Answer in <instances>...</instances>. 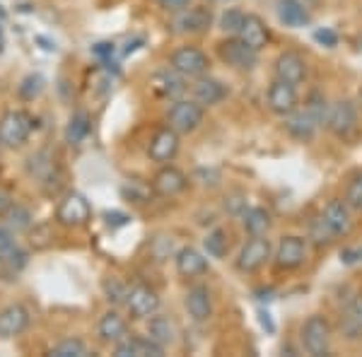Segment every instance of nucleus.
Listing matches in <instances>:
<instances>
[{
  "label": "nucleus",
  "mask_w": 362,
  "mask_h": 357,
  "mask_svg": "<svg viewBox=\"0 0 362 357\" xmlns=\"http://www.w3.org/2000/svg\"><path fill=\"white\" fill-rule=\"evenodd\" d=\"M321 218L329 222V227L334 230L336 237H348L353 232V215H350L348 203L341 201V198H331L324 206V210H321Z\"/></svg>",
  "instance_id": "15"
},
{
  "label": "nucleus",
  "mask_w": 362,
  "mask_h": 357,
  "mask_svg": "<svg viewBox=\"0 0 362 357\" xmlns=\"http://www.w3.org/2000/svg\"><path fill=\"white\" fill-rule=\"evenodd\" d=\"M244 17H247V13L239 10V8L225 10L223 17H220V29H223L225 34H230V37H237L239 29H242V25H244Z\"/></svg>",
  "instance_id": "37"
},
{
  "label": "nucleus",
  "mask_w": 362,
  "mask_h": 357,
  "mask_svg": "<svg viewBox=\"0 0 362 357\" xmlns=\"http://www.w3.org/2000/svg\"><path fill=\"white\" fill-rule=\"evenodd\" d=\"M97 336L102 343H121L124 338H128V324L119 312H107L99 319L97 326Z\"/></svg>",
  "instance_id": "24"
},
{
  "label": "nucleus",
  "mask_w": 362,
  "mask_h": 357,
  "mask_svg": "<svg viewBox=\"0 0 362 357\" xmlns=\"http://www.w3.org/2000/svg\"><path fill=\"white\" fill-rule=\"evenodd\" d=\"M220 61L232 66L235 70H254L259 66V51L247 46L239 37H227L218 44Z\"/></svg>",
  "instance_id": "7"
},
{
  "label": "nucleus",
  "mask_w": 362,
  "mask_h": 357,
  "mask_svg": "<svg viewBox=\"0 0 362 357\" xmlns=\"http://www.w3.org/2000/svg\"><path fill=\"white\" fill-rule=\"evenodd\" d=\"M174 266H177V273L181 278H201V275L208 273L206 256L194 247H181L174 256Z\"/></svg>",
  "instance_id": "19"
},
{
  "label": "nucleus",
  "mask_w": 362,
  "mask_h": 357,
  "mask_svg": "<svg viewBox=\"0 0 362 357\" xmlns=\"http://www.w3.org/2000/svg\"><path fill=\"white\" fill-rule=\"evenodd\" d=\"M92 218V208L83 193L70 191L56 208V222L63 227H85Z\"/></svg>",
  "instance_id": "8"
},
{
  "label": "nucleus",
  "mask_w": 362,
  "mask_h": 357,
  "mask_svg": "<svg viewBox=\"0 0 362 357\" xmlns=\"http://www.w3.org/2000/svg\"><path fill=\"white\" fill-rule=\"evenodd\" d=\"M239 218H242V227H244V232H249V237L251 234H268V230H271V225H273L271 213L259 206L244 208V213L239 215Z\"/></svg>",
  "instance_id": "29"
},
{
  "label": "nucleus",
  "mask_w": 362,
  "mask_h": 357,
  "mask_svg": "<svg viewBox=\"0 0 362 357\" xmlns=\"http://www.w3.org/2000/svg\"><path fill=\"white\" fill-rule=\"evenodd\" d=\"M184 307L196 324H206L210 316H213V297H210V290L206 285H194V288L186 292Z\"/></svg>",
  "instance_id": "17"
},
{
  "label": "nucleus",
  "mask_w": 362,
  "mask_h": 357,
  "mask_svg": "<svg viewBox=\"0 0 362 357\" xmlns=\"http://www.w3.org/2000/svg\"><path fill=\"white\" fill-rule=\"evenodd\" d=\"M285 128H288V133L297 143H312L319 131V121L307 109H297L285 119Z\"/></svg>",
  "instance_id": "21"
},
{
  "label": "nucleus",
  "mask_w": 362,
  "mask_h": 357,
  "mask_svg": "<svg viewBox=\"0 0 362 357\" xmlns=\"http://www.w3.org/2000/svg\"><path fill=\"white\" fill-rule=\"evenodd\" d=\"M150 186H153V191L157 193V196L174 198V196H179V193L186 191L189 179H186V174L181 172V169L172 167V165H165L153 177V184H150Z\"/></svg>",
  "instance_id": "14"
},
{
  "label": "nucleus",
  "mask_w": 362,
  "mask_h": 357,
  "mask_svg": "<svg viewBox=\"0 0 362 357\" xmlns=\"http://www.w3.org/2000/svg\"><path fill=\"white\" fill-rule=\"evenodd\" d=\"M51 239H54V234H51L49 225H39L29 232V242H32L34 249H46L51 244Z\"/></svg>",
  "instance_id": "41"
},
{
  "label": "nucleus",
  "mask_w": 362,
  "mask_h": 357,
  "mask_svg": "<svg viewBox=\"0 0 362 357\" xmlns=\"http://www.w3.org/2000/svg\"><path fill=\"white\" fill-rule=\"evenodd\" d=\"M116 357H162L165 348L160 343H155L153 338H124L121 343L114 345Z\"/></svg>",
  "instance_id": "20"
},
{
  "label": "nucleus",
  "mask_w": 362,
  "mask_h": 357,
  "mask_svg": "<svg viewBox=\"0 0 362 357\" xmlns=\"http://www.w3.org/2000/svg\"><path fill=\"white\" fill-rule=\"evenodd\" d=\"M15 247H17V244H15L13 232L5 230V227H0V256L8 254V251H10V249H15Z\"/></svg>",
  "instance_id": "45"
},
{
  "label": "nucleus",
  "mask_w": 362,
  "mask_h": 357,
  "mask_svg": "<svg viewBox=\"0 0 362 357\" xmlns=\"http://www.w3.org/2000/svg\"><path fill=\"white\" fill-rule=\"evenodd\" d=\"M273 261L280 271H297L305 266L307 261V239L300 234H285L280 237L276 251H273Z\"/></svg>",
  "instance_id": "6"
},
{
  "label": "nucleus",
  "mask_w": 362,
  "mask_h": 357,
  "mask_svg": "<svg viewBox=\"0 0 362 357\" xmlns=\"http://www.w3.org/2000/svg\"><path fill=\"white\" fill-rule=\"evenodd\" d=\"M27 172L32 177H37L39 181H49L51 174H56V162L49 152H37V155L29 157V165H27Z\"/></svg>",
  "instance_id": "32"
},
{
  "label": "nucleus",
  "mask_w": 362,
  "mask_h": 357,
  "mask_svg": "<svg viewBox=\"0 0 362 357\" xmlns=\"http://www.w3.org/2000/svg\"><path fill=\"white\" fill-rule=\"evenodd\" d=\"M29 326V312L22 304H8L0 309V341H10V338L25 333Z\"/></svg>",
  "instance_id": "16"
},
{
  "label": "nucleus",
  "mask_w": 362,
  "mask_h": 357,
  "mask_svg": "<svg viewBox=\"0 0 362 357\" xmlns=\"http://www.w3.org/2000/svg\"><path fill=\"white\" fill-rule=\"evenodd\" d=\"M51 357H83L87 355V345L78 338H68V341H61L58 345L49 350Z\"/></svg>",
  "instance_id": "36"
},
{
  "label": "nucleus",
  "mask_w": 362,
  "mask_h": 357,
  "mask_svg": "<svg viewBox=\"0 0 362 357\" xmlns=\"http://www.w3.org/2000/svg\"><path fill=\"white\" fill-rule=\"evenodd\" d=\"M203 249H206V254L210 259H225L227 251H230V237H227V232L223 227H215V230H210L206 234Z\"/></svg>",
  "instance_id": "30"
},
{
  "label": "nucleus",
  "mask_w": 362,
  "mask_h": 357,
  "mask_svg": "<svg viewBox=\"0 0 362 357\" xmlns=\"http://www.w3.org/2000/svg\"><path fill=\"white\" fill-rule=\"evenodd\" d=\"M5 218H10V227H15V230H27V227L32 225V215L20 206L10 208V213L5 215Z\"/></svg>",
  "instance_id": "42"
},
{
  "label": "nucleus",
  "mask_w": 362,
  "mask_h": 357,
  "mask_svg": "<svg viewBox=\"0 0 362 357\" xmlns=\"http://www.w3.org/2000/svg\"><path fill=\"white\" fill-rule=\"evenodd\" d=\"M331 338H334V331H331V324L326 321V316H321V314L307 316V321L302 324V331H300V343L309 355H314V357L329 355Z\"/></svg>",
  "instance_id": "1"
},
{
  "label": "nucleus",
  "mask_w": 362,
  "mask_h": 357,
  "mask_svg": "<svg viewBox=\"0 0 362 357\" xmlns=\"http://www.w3.org/2000/svg\"><path fill=\"white\" fill-rule=\"evenodd\" d=\"M0 263H3V268H8L10 273H20L22 268H25V263H27V254L25 251H20V249H10L8 254H3L0 256Z\"/></svg>",
  "instance_id": "40"
},
{
  "label": "nucleus",
  "mask_w": 362,
  "mask_h": 357,
  "mask_svg": "<svg viewBox=\"0 0 362 357\" xmlns=\"http://www.w3.org/2000/svg\"><path fill=\"white\" fill-rule=\"evenodd\" d=\"M341 333L348 341H362V297H355L343 307Z\"/></svg>",
  "instance_id": "26"
},
{
  "label": "nucleus",
  "mask_w": 362,
  "mask_h": 357,
  "mask_svg": "<svg viewBox=\"0 0 362 357\" xmlns=\"http://www.w3.org/2000/svg\"><path fill=\"white\" fill-rule=\"evenodd\" d=\"M148 338H153L155 343H160L162 348L165 345H172L177 341V329H174L172 319L162 314H153L148 319Z\"/></svg>",
  "instance_id": "28"
},
{
  "label": "nucleus",
  "mask_w": 362,
  "mask_h": 357,
  "mask_svg": "<svg viewBox=\"0 0 362 357\" xmlns=\"http://www.w3.org/2000/svg\"><path fill=\"white\" fill-rule=\"evenodd\" d=\"M44 90V78L42 75H27L25 80H22L20 85V97L27 99V102H32L34 97H39Z\"/></svg>",
  "instance_id": "39"
},
{
  "label": "nucleus",
  "mask_w": 362,
  "mask_h": 357,
  "mask_svg": "<svg viewBox=\"0 0 362 357\" xmlns=\"http://www.w3.org/2000/svg\"><path fill=\"white\" fill-rule=\"evenodd\" d=\"M153 90H155V95H160V97H165V99H179L181 95L186 92V85H184V75L177 73L174 68H169V70H160V73H155L153 75Z\"/></svg>",
  "instance_id": "23"
},
{
  "label": "nucleus",
  "mask_w": 362,
  "mask_h": 357,
  "mask_svg": "<svg viewBox=\"0 0 362 357\" xmlns=\"http://www.w3.org/2000/svg\"><path fill=\"white\" fill-rule=\"evenodd\" d=\"M273 73L278 80H285L290 85H302L307 80V61L295 51H283L273 61Z\"/></svg>",
  "instance_id": "13"
},
{
  "label": "nucleus",
  "mask_w": 362,
  "mask_h": 357,
  "mask_svg": "<svg viewBox=\"0 0 362 357\" xmlns=\"http://www.w3.org/2000/svg\"><path fill=\"white\" fill-rule=\"evenodd\" d=\"M259 321L268 333H276V324H273L271 312H268V309H259Z\"/></svg>",
  "instance_id": "46"
},
{
  "label": "nucleus",
  "mask_w": 362,
  "mask_h": 357,
  "mask_svg": "<svg viewBox=\"0 0 362 357\" xmlns=\"http://www.w3.org/2000/svg\"><path fill=\"white\" fill-rule=\"evenodd\" d=\"M157 5L167 13H184L191 5V0H157Z\"/></svg>",
  "instance_id": "44"
},
{
  "label": "nucleus",
  "mask_w": 362,
  "mask_h": 357,
  "mask_svg": "<svg viewBox=\"0 0 362 357\" xmlns=\"http://www.w3.org/2000/svg\"><path fill=\"white\" fill-rule=\"evenodd\" d=\"M225 97H227V87L220 83L218 78H210V75H201V78H196L194 99L201 104L203 109H206V107H218Z\"/></svg>",
  "instance_id": "22"
},
{
  "label": "nucleus",
  "mask_w": 362,
  "mask_h": 357,
  "mask_svg": "<svg viewBox=\"0 0 362 357\" xmlns=\"http://www.w3.org/2000/svg\"><path fill=\"white\" fill-rule=\"evenodd\" d=\"M87 133H90V116L85 111H75L68 121V128H66V140L70 145H83Z\"/></svg>",
  "instance_id": "31"
},
{
  "label": "nucleus",
  "mask_w": 362,
  "mask_h": 357,
  "mask_svg": "<svg viewBox=\"0 0 362 357\" xmlns=\"http://www.w3.org/2000/svg\"><path fill=\"white\" fill-rule=\"evenodd\" d=\"M273 256V244L266 234H251L244 242V247L239 249L237 256V271L242 273H256L266 266L268 259Z\"/></svg>",
  "instance_id": "2"
},
{
  "label": "nucleus",
  "mask_w": 362,
  "mask_h": 357,
  "mask_svg": "<svg viewBox=\"0 0 362 357\" xmlns=\"http://www.w3.org/2000/svg\"><path fill=\"white\" fill-rule=\"evenodd\" d=\"M34 131V119L22 109H13L0 119V145L20 148Z\"/></svg>",
  "instance_id": "3"
},
{
  "label": "nucleus",
  "mask_w": 362,
  "mask_h": 357,
  "mask_svg": "<svg viewBox=\"0 0 362 357\" xmlns=\"http://www.w3.org/2000/svg\"><path fill=\"white\" fill-rule=\"evenodd\" d=\"M326 128L338 140H350L358 131V109L350 99H338L329 107V116H326Z\"/></svg>",
  "instance_id": "5"
},
{
  "label": "nucleus",
  "mask_w": 362,
  "mask_h": 357,
  "mask_svg": "<svg viewBox=\"0 0 362 357\" xmlns=\"http://www.w3.org/2000/svg\"><path fill=\"white\" fill-rule=\"evenodd\" d=\"M237 37L247 46H251L254 51H264L266 46L271 44V29H268V25L259 15H247Z\"/></svg>",
  "instance_id": "18"
},
{
  "label": "nucleus",
  "mask_w": 362,
  "mask_h": 357,
  "mask_svg": "<svg viewBox=\"0 0 362 357\" xmlns=\"http://www.w3.org/2000/svg\"><path fill=\"white\" fill-rule=\"evenodd\" d=\"M102 290H104V297H107V302H112V304H126L128 292H131V288H128V285L121 278H116V275H109V278H104Z\"/></svg>",
  "instance_id": "34"
},
{
  "label": "nucleus",
  "mask_w": 362,
  "mask_h": 357,
  "mask_svg": "<svg viewBox=\"0 0 362 357\" xmlns=\"http://www.w3.org/2000/svg\"><path fill=\"white\" fill-rule=\"evenodd\" d=\"M169 68H174L177 73H181L184 78H201L208 73L210 61L196 46H179L172 56H169Z\"/></svg>",
  "instance_id": "9"
},
{
  "label": "nucleus",
  "mask_w": 362,
  "mask_h": 357,
  "mask_svg": "<svg viewBox=\"0 0 362 357\" xmlns=\"http://www.w3.org/2000/svg\"><path fill=\"white\" fill-rule=\"evenodd\" d=\"M179 133L174 128H160L153 138H150V145H148V157L157 165H169L174 157L179 155Z\"/></svg>",
  "instance_id": "12"
},
{
  "label": "nucleus",
  "mask_w": 362,
  "mask_h": 357,
  "mask_svg": "<svg viewBox=\"0 0 362 357\" xmlns=\"http://www.w3.org/2000/svg\"><path fill=\"white\" fill-rule=\"evenodd\" d=\"M203 111L201 104L196 102H189V99H174L172 107L167 111V126L174 128L179 136H186V133H194L198 126L203 124Z\"/></svg>",
  "instance_id": "4"
},
{
  "label": "nucleus",
  "mask_w": 362,
  "mask_h": 357,
  "mask_svg": "<svg viewBox=\"0 0 362 357\" xmlns=\"http://www.w3.org/2000/svg\"><path fill=\"white\" fill-rule=\"evenodd\" d=\"M343 201L348 203L350 210H355V213H362V172H358L353 179L348 181L346 198H343Z\"/></svg>",
  "instance_id": "38"
},
{
  "label": "nucleus",
  "mask_w": 362,
  "mask_h": 357,
  "mask_svg": "<svg viewBox=\"0 0 362 357\" xmlns=\"http://www.w3.org/2000/svg\"><path fill=\"white\" fill-rule=\"evenodd\" d=\"M309 239L314 242V247H329V244H334L336 242V234L334 230L329 227V222H326L324 218H314L312 222H309Z\"/></svg>",
  "instance_id": "33"
},
{
  "label": "nucleus",
  "mask_w": 362,
  "mask_h": 357,
  "mask_svg": "<svg viewBox=\"0 0 362 357\" xmlns=\"http://www.w3.org/2000/svg\"><path fill=\"white\" fill-rule=\"evenodd\" d=\"M266 104L268 109L273 111L280 119H288L293 111L300 109V97H297V87L285 83V80H273L268 85V92H266Z\"/></svg>",
  "instance_id": "10"
},
{
  "label": "nucleus",
  "mask_w": 362,
  "mask_h": 357,
  "mask_svg": "<svg viewBox=\"0 0 362 357\" xmlns=\"http://www.w3.org/2000/svg\"><path fill=\"white\" fill-rule=\"evenodd\" d=\"M15 203H13V198L8 196V193H3L0 191V218H5V215L10 213V208H13Z\"/></svg>",
  "instance_id": "47"
},
{
  "label": "nucleus",
  "mask_w": 362,
  "mask_h": 357,
  "mask_svg": "<svg viewBox=\"0 0 362 357\" xmlns=\"http://www.w3.org/2000/svg\"><path fill=\"white\" fill-rule=\"evenodd\" d=\"M278 20L290 29H302L309 27L312 15L302 0H278Z\"/></svg>",
  "instance_id": "25"
},
{
  "label": "nucleus",
  "mask_w": 362,
  "mask_h": 357,
  "mask_svg": "<svg viewBox=\"0 0 362 357\" xmlns=\"http://www.w3.org/2000/svg\"><path fill=\"white\" fill-rule=\"evenodd\" d=\"M126 309L133 319H150L153 314L160 312V295L150 285H136L128 292Z\"/></svg>",
  "instance_id": "11"
},
{
  "label": "nucleus",
  "mask_w": 362,
  "mask_h": 357,
  "mask_svg": "<svg viewBox=\"0 0 362 357\" xmlns=\"http://www.w3.org/2000/svg\"><path fill=\"white\" fill-rule=\"evenodd\" d=\"M314 42L326 46V49H336V46H338V34L331 27H319V29H314Z\"/></svg>",
  "instance_id": "43"
},
{
  "label": "nucleus",
  "mask_w": 362,
  "mask_h": 357,
  "mask_svg": "<svg viewBox=\"0 0 362 357\" xmlns=\"http://www.w3.org/2000/svg\"><path fill=\"white\" fill-rule=\"evenodd\" d=\"M210 25H213V13L210 8H186L184 13L179 17V27L181 32H189V34H203L208 32Z\"/></svg>",
  "instance_id": "27"
},
{
  "label": "nucleus",
  "mask_w": 362,
  "mask_h": 357,
  "mask_svg": "<svg viewBox=\"0 0 362 357\" xmlns=\"http://www.w3.org/2000/svg\"><path fill=\"white\" fill-rule=\"evenodd\" d=\"M329 107H331L329 99H326L324 92H319V90H312L307 95V99H305V109L314 116V119L319 121V126L326 124V116H329Z\"/></svg>",
  "instance_id": "35"
}]
</instances>
